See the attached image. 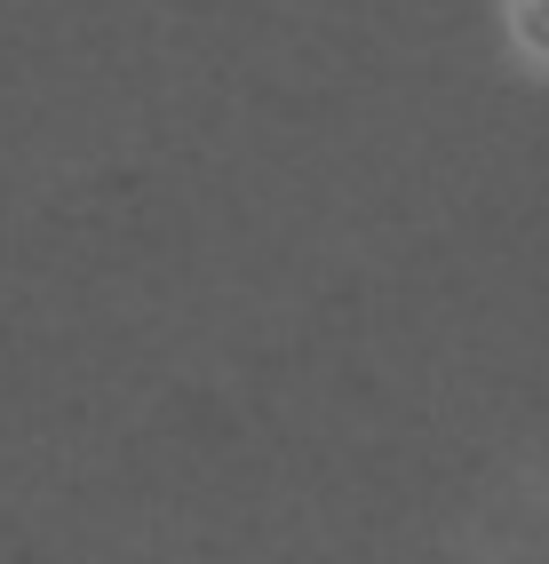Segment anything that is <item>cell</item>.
Returning a JSON list of instances; mask_svg holds the SVG:
<instances>
[{"mask_svg": "<svg viewBox=\"0 0 549 564\" xmlns=\"http://www.w3.org/2000/svg\"><path fill=\"white\" fill-rule=\"evenodd\" d=\"M518 41L549 56V0H518Z\"/></svg>", "mask_w": 549, "mask_h": 564, "instance_id": "cell-1", "label": "cell"}]
</instances>
